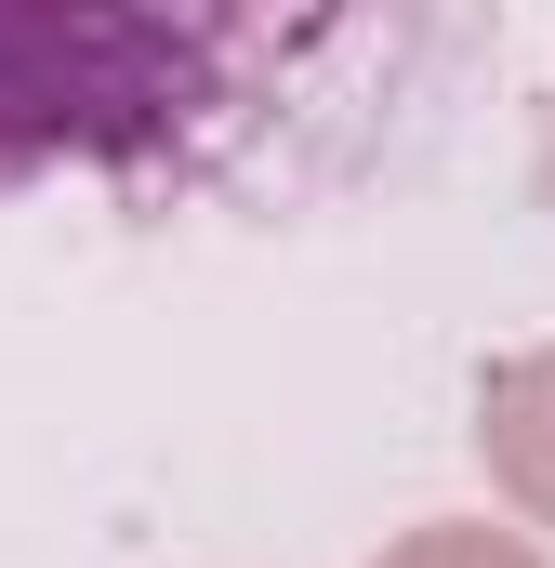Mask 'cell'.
<instances>
[{
	"label": "cell",
	"instance_id": "cell-3",
	"mask_svg": "<svg viewBox=\"0 0 555 568\" xmlns=\"http://www.w3.org/2000/svg\"><path fill=\"white\" fill-rule=\"evenodd\" d=\"M371 568H543L516 529H490V516H436V529H411V542H384Z\"/></svg>",
	"mask_w": 555,
	"mask_h": 568
},
{
	"label": "cell",
	"instance_id": "cell-1",
	"mask_svg": "<svg viewBox=\"0 0 555 568\" xmlns=\"http://www.w3.org/2000/svg\"><path fill=\"white\" fill-rule=\"evenodd\" d=\"M317 27L252 13H120V0H0V185L40 172H199Z\"/></svg>",
	"mask_w": 555,
	"mask_h": 568
},
{
	"label": "cell",
	"instance_id": "cell-4",
	"mask_svg": "<svg viewBox=\"0 0 555 568\" xmlns=\"http://www.w3.org/2000/svg\"><path fill=\"white\" fill-rule=\"evenodd\" d=\"M529 185H543V212H555V106H543V145H529Z\"/></svg>",
	"mask_w": 555,
	"mask_h": 568
},
{
	"label": "cell",
	"instance_id": "cell-2",
	"mask_svg": "<svg viewBox=\"0 0 555 568\" xmlns=\"http://www.w3.org/2000/svg\"><path fill=\"white\" fill-rule=\"evenodd\" d=\"M476 463L529 529H555V344H516L476 384Z\"/></svg>",
	"mask_w": 555,
	"mask_h": 568
}]
</instances>
